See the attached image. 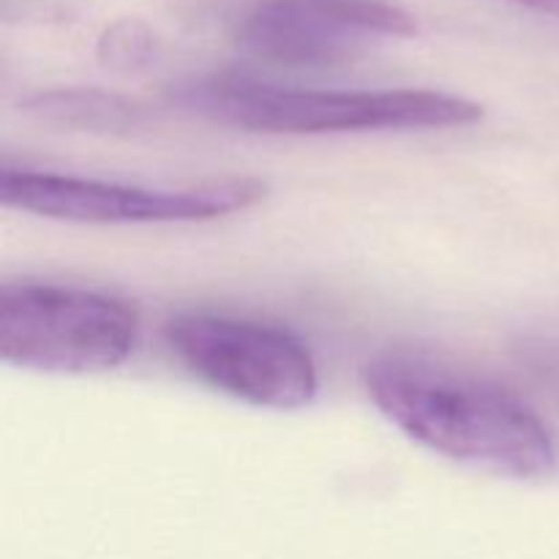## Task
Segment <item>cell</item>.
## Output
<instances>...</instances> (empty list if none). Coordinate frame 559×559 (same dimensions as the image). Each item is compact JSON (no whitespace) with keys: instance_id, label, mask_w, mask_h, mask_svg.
Here are the masks:
<instances>
[{"instance_id":"1","label":"cell","mask_w":559,"mask_h":559,"mask_svg":"<svg viewBox=\"0 0 559 559\" xmlns=\"http://www.w3.org/2000/svg\"><path fill=\"white\" fill-rule=\"evenodd\" d=\"M366 391L396 429L451 462L508 480L555 475L549 426L489 377L435 355L391 349L366 366Z\"/></svg>"},{"instance_id":"2","label":"cell","mask_w":559,"mask_h":559,"mask_svg":"<svg viewBox=\"0 0 559 559\" xmlns=\"http://www.w3.org/2000/svg\"><path fill=\"white\" fill-rule=\"evenodd\" d=\"M186 102L222 123L260 134L453 129L478 123L484 107L442 91H309L222 76L189 87Z\"/></svg>"},{"instance_id":"3","label":"cell","mask_w":559,"mask_h":559,"mask_svg":"<svg viewBox=\"0 0 559 559\" xmlns=\"http://www.w3.org/2000/svg\"><path fill=\"white\" fill-rule=\"evenodd\" d=\"M136 336V309L109 293L38 282L0 287V358L16 369L109 371L134 353Z\"/></svg>"},{"instance_id":"4","label":"cell","mask_w":559,"mask_h":559,"mask_svg":"<svg viewBox=\"0 0 559 559\" xmlns=\"http://www.w3.org/2000/svg\"><path fill=\"white\" fill-rule=\"evenodd\" d=\"M164 338L191 377L235 402L289 413L317 399L314 355L287 328L189 311L167 322Z\"/></svg>"},{"instance_id":"5","label":"cell","mask_w":559,"mask_h":559,"mask_svg":"<svg viewBox=\"0 0 559 559\" xmlns=\"http://www.w3.org/2000/svg\"><path fill=\"white\" fill-rule=\"evenodd\" d=\"M257 178L211 180L189 189H145L76 175L3 167L0 202L11 211L76 224H178L207 222L265 200Z\"/></svg>"},{"instance_id":"6","label":"cell","mask_w":559,"mask_h":559,"mask_svg":"<svg viewBox=\"0 0 559 559\" xmlns=\"http://www.w3.org/2000/svg\"><path fill=\"white\" fill-rule=\"evenodd\" d=\"M415 33V16L391 0H260L240 22L238 44L267 63L325 69Z\"/></svg>"},{"instance_id":"7","label":"cell","mask_w":559,"mask_h":559,"mask_svg":"<svg viewBox=\"0 0 559 559\" xmlns=\"http://www.w3.org/2000/svg\"><path fill=\"white\" fill-rule=\"evenodd\" d=\"M25 112L49 126L80 131H129L145 120V107L120 93L93 87L36 93L25 102Z\"/></svg>"},{"instance_id":"8","label":"cell","mask_w":559,"mask_h":559,"mask_svg":"<svg viewBox=\"0 0 559 559\" xmlns=\"http://www.w3.org/2000/svg\"><path fill=\"white\" fill-rule=\"evenodd\" d=\"M153 33L140 20H120L104 31L98 41V58L112 69H142L153 58Z\"/></svg>"},{"instance_id":"9","label":"cell","mask_w":559,"mask_h":559,"mask_svg":"<svg viewBox=\"0 0 559 559\" xmlns=\"http://www.w3.org/2000/svg\"><path fill=\"white\" fill-rule=\"evenodd\" d=\"M511 3L522 5V9L538 11V14L559 16V0H511Z\"/></svg>"}]
</instances>
